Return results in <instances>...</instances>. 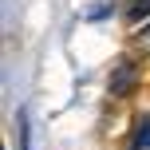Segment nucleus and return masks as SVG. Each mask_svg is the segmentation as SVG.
<instances>
[{
  "label": "nucleus",
  "instance_id": "obj_1",
  "mask_svg": "<svg viewBox=\"0 0 150 150\" xmlns=\"http://www.w3.org/2000/svg\"><path fill=\"white\" fill-rule=\"evenodd\" d=\"M134 79H138V67L134 63H122V67L111 75V95H122L127 87H134Z\"/></svg>",
  "mask_w": 150,
  "mask_h": 150
},
{
  "label": "nucleus",
  "instance_id": "obj_2",
  "mask_svg": "<svg viewBox=\"0 0 150 150\" xmlns=\"http://www.w3.org/2000/svg\"><path fill=\"white\" fill-rule=\"evenodd\" d=\"M130 146L134 150H150V119H142L134 127V138H130Z\"/></svg>",
  "mask_w": 150,
  "mask_h": 150
},
{
  "label": "nucleus",
  "instance_id": "obj_3",
  "mask_svg": "<svg viewBox=\"0 0 150 150\" xmlns=\"http://www.w3.org/2000/svg\"><path fill=\"white\" fill-rule=\"evenodd\" d=\"M20 146L32 150V122H28V111H20Z\"/></svg>",
  "mask_w": 150,
  "mask_h": 150
},
{
  "label": "nucleus",
  "instance_id": "obj_4",
  "mask_svg": "<svg viewBox=\"0 0 150 150\" xmlns=\"http://www.w3.org/2000/svg\"><path fill=\"white\" fill-rule=\"evenodd\" d=\"M142 16H150V0H134L127 8V20H142Z\"/></svg>",
  "mask_w": 150,
  "mask_h": 150
},
{
  "label": "nucleus",
  "instance_id": "obj_5",
  "mask_svg": "<svg viewBox=\"0 0 150 150\" xmlns=\"http://www.w3.org/2000/svg\"><path fill=\"white\" fill-rule=\"evenodd\" d=\"M138 44H142L146 52H150V24H146V28H142V36H138Z\"/></svg>",
  "mask_w": 150,
  "mask_h": 150
}]
</instances>
